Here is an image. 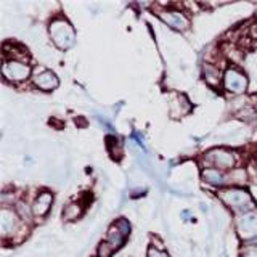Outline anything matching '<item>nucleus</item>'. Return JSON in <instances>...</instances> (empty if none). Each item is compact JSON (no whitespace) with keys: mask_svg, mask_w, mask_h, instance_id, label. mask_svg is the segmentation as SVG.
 Segmentation results:
<instances>
[{"mask_svg":"<svg viewBox=\"0 0 257 257\" xmlns=\"http://www.w3.org/2000/svg\"><path fill=\"white\" fill-rule=\"evenodd\" d=\"M112 252H114V249L109 246L108 241H103L98 247V257H111Z\"/></svg>","mask_w":257,"mask_h":257,"instance_id":"2eb2a0df","label":"nucleus"},{"mask_svg":"<svg viewBox=\"0 0 257 257\" xmlns=\"http://www.w3.org/2000/svg\"><path fill=\"white\" fill-rule=\"evenodd\" d=\"M80 212H82V209H80L79 204H69V206H66V209L63 211V219H66V220H74V219H77V217L80 215Z\"/></svg>","mask_w":257,"mask_h":257,"instance_id":"4468645a","label":"nucleus"},{"mask_svg":"<svg viewBox=\"0 0 257 257\" xmlns=\"http://www.w3.org/2000/svg\"><path fill=\"white\" fill-rule=\"evenodd\" d=\"M238 235L243 239H252L257 236V212L249 211L238 217L236 220Z\"/></svg>","mask_w":257,"mask_h":257,"instance_id":"7ed1b4c3","label":"nucleus"},{"mask_svg":"<svg viewBox=\"0 0 257 257\" xmlns=\"http://www.w3.org/2000/svg\"><path fill=\"white\" fill-rule=\"evenodd\" d=\"M148 257H169V255H167V252L161 251V249H158L155 246H151L148 249Z\"/></svg>","mask_w":257,"mask_h":257,"instance_id":"f3484780","label":"nucleus"},{"mask_svg":"<svg viewBox=\"0 0 257 257\" xmlns=\"http://www.w3.org/2000/svg\"><path fill=\"white\" fill-rule=\"evenodd\" d=\"M243 257H257V244H249L241 251Z\"/></svg>","mask_w":257,"mask_h":257,"instance_id":"dca6fc26","label":"nucleus"},{"mask_svg":"<svg viewBox=\"0 0 257 257\" xmlns=\"http://www.w3.org/2000/svg\"><path fill=\"white\" fill-rule=\"evenodd\" d=\"M223 84L225 88L231 93H243L247 87V79L236 69H227L223 74Z\"/></svg>","mask_w":257,"mask_h":257,"instance_id":"423d86ee","label":"nucleus"},{"mask_svg":"<svg viewBox=\"0 0 257 257\" xmlns=\"http://www.w3.org/2000/svg\"><path fill=\"white\" fill-rule=\"evenodd\" d=\"M203 179L207 183H211V185H223L225 182H227L225 175L219 171V169H214V167L204 169V171H203Z\"/></svg>","mask_w":257,"mask_h":257,"instance_id":"f8f14e48","label":"nucleus"},{"mask_svg":"<svg viewBox=\"0 0 257 257\" xmlns=\"http://www.w3.org/2000/svg\"><path fill=\"white\" fill-rule=\"evenodd\" d=\"M50 36L53 39L55 45L61 48V50H66L69 48L76 40V34H74V29H72L71 24L63 20V18H56L50 23Z\"/></svg>","mask_w":257,"mask_h":257,"instance_id":"f257e3e1","label":"nucleus"},{"mask_svg":"<svg viewBox=\"0 0 257 257\" xmlns=\"http://www.w3.org/2000/svg\"><path fill=\"white\" fill-rule=\"evenodd\" d=\"M4 76L7 79L13 80V82H20V80L28 79L31 74V68L29 64H26L24 61H18V60H8L4 64Z\"/></svg>","mask_w":257,"mask_h":257,"instance_id":"20e7f679","label":"nucleus"},{"mask_svg":"<svg viewBox=\"0 0 257 257\" xmlns=\"http://www.w3.org/2000/svg\"><path fill=\"white\" fill-rule=\"evenodd\" d=\"M159 16L163 18V21L167 24V26H171V28H174L177 31H185V29H188V26H190L188 18L180 12L167 10V12H161Z\"/></svg>","mask_w":257,"mask_h":257,"instance_id":"1a4fd4ad","label":"nucleus"},{"mask_svg":"<svg viewBox=\"0 0 257 257\" xmlns=\"http://www.w3.org/2000/svg\"><path fill=\"white\" fill-rule=\"evenodd\" d=\"M34 84L40 88V90L50 92V90H53V88L58 87V77L55 76V72L44 69L40 74H37L34 77Z\"/></svg>","mask_w":257,"mask_h":257,"instance_id":"9b49d317","label":"nucleus"},{"mask_svg":"<svg viewBox=\"0 0 257 257\" xmlns=\"http://www.w3.org/2000/svg\"><path fill=\"white\" fill-rule=\"evenodd\" d=\"M207 161L211 163L214 167H219V169H231L235 166V156L233 153L227 151V150H212L211 153L207 155Z\"/></svg>","mask_w":257,"mask_h":257,"instance_id":"6e6552de","label":"nucleus"},{"mask_svg":"<svg viewBox=\"0 0 257 257\" xmlns=\"http://www.w3.org/2000/svg\"><path fill=\"white\" fill-rule=\"evenodd\" d=\"M20 228V219L18 214H15L10 209L4 207L2 212H0V231L2 235L7 236H13Z\"/></svg>","mask_w":257,"mask_h":257,"instance_id":"0eeeda50","label":"nucleus"},{"mask_svg":"<svg viewBox=\"0 0 257 257\" xmlns=\"http://www.w3.org/2000/svg\"><path fill=\"white\" fill-rule=\"evenodd\" d=\"M219 196L227 206L235 207V209H238V211H243V214H244V204L246 206L252 204L251 196H249V193L244 190H238V188L223 190L219 193Z\"/></svg>","mask_w":257,"mask_h":257,"instance_id":"f03ea898","label":"nucleus"},{"mask_svg":"<svg viewBox=\"0 0 257 257\" xmlns=\"http://www.w3.org/2000/svg\"><path fill=\"white\" fill-rule=\"evenodd\" d=\"M52 203H53L52 193H48V191L40 193V195L36 198L34 204H32V214L36 217H44L48 211H50Z\"/></svg>","mask_w":257,"mask_h":257,"instance_id":"9d476101","label":"nucleus"},{"mask_svg":"<svg viewBox=\"0 0 257 257\" xmlns=\"http://www.w3.org/2000/svg\"><path fill=\"white\" fill-rule=\"evenodd\" d=\"M128 231H131V225H128V222L125 219L117 220L109 228V231H108V239L106 241L109 243V246L114 249V251L124 244L125 236L128 235Z\"/></svg>","mask_w":257,"mask_h":257,"instance_id":"39448f33","label":"nucleus"},{"mask_svg":"<svg viewBox=\"0 0 257 257\" xmlns=\"http://www.w3.org/2000/svg\"><path fill=\"white\" fill-rule=\"evenodd\" d=\"M204 76H206L207 82L212 84V85H215L220 80V72H219V69H215L214 66H211V64H206V66H204Z\"/></svg>","mask_w":257,"mask_h":257,"instance_id":"ddd939ff","label":"nucleus"}]
</instances>
